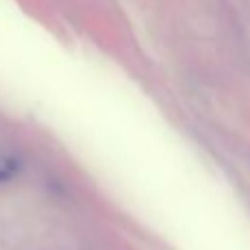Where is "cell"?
Masks as SVG:
<instances>
[{
  "label": "cell",
  "instance_id": "1",
  "mask_svg": "<svg viewBox=\"0 0 250 250\" xmlns=\"http://www.w3.org/2000/svg\"><path fill=\"white\" fill-rule=\"evenodd\" d=\"M18 171H20V163H18V158H13L11 154L0 151V185H2V182H9L11 178H16Z\"/></svg>",
  "mask_w": 250,
  "mask_h": 250
}]
</instances>
